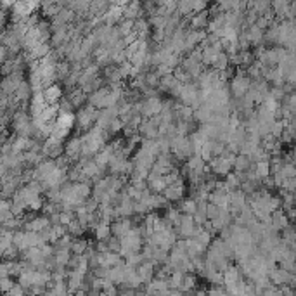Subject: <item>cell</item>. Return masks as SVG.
<instances>
[{
	"label": "cell",
	"instance_id": "1",
	"mask_svg": "<svg viewBox=\"0 0 296 296\" xmlns=\"http://www.w3.org/2000/svg\"><path fill=\"white\" fill-rule=\"evenodd\" d=\"M249 87H251V78L246 75H243V73H239V75L234 76L232 80V94L236 99H241L244 97L246 94H248Z\"/></svg>",
	"mask_w": 296,
	"mask_h": 296
},
{
	"label": "cell",
	"instance_id": "2",
	"mask_svg": "<svg viewBox=\"0 0 296 296\" xmlns=\"http://www.w3.org/2000/svg\"><path fill=\"white\" fill-rule=\"evenodd\" d=\"M161 109H163V101L159 97H156V95L147 97V101L140 103V113H142L144 116H147V118H151V116L154 115H159Z\"/></svg>",
	"mask_w": 296,
	"mask_h": 296
},
{
	"label": "cell",
	"instance_id": "3",
	"mask_svg": "<svg viewBox=\"0 0 296 296\" xmlns=\"http://www.w3.org/2000/svg\"><path fill=\"white\" fill-rule=\"evenodd\" d=\"M132 229H134V224H132V220L128 217H122L120 220H116V222H113V224H111L113 236H118L120 239H122L123 236H126V234L130 232Z\"/></svg>",
	"mask_w": 296,
	"mask_h": 296
},
{
	"label": "cell",
	"instance_id": "4",
	"mask_svg": "<svg viewBox=\"0 0 296 296\" xmlns=\"http://www.w3.org/2000/svg\"><path fill=\"white\" fill-rule=\"evenodd\" d=\"M82 146H83L82 137H73L64 144V153L71 159H78L82 156Z\"/></svg>",
	"mask_w": 296,
	"mask_h": 296
},
{
	"label": "cell",
	"instance_id": "5",
	"mask_svg": "<svg viewBox=\"0 0 296 296\" xmlns=\"http://www.w3.org/2000/svg\"><path fill=\"white\" fill-rule=\"evenodd\" d=\"M289 217H288V213H282L280 209H276L272 213V218H270V227H272L274 230H282L286 227V225H289Z\"/></svg>",
	"mask_w": 296,
	"mask_h": 296
},
{
	"label": "cell",
	"instance_id": "6",
	"mask_svg": "<svg viewBox=\"0 0 296 296\" xmlns=\"http://www.w3.org/2000/svg\"><path fill=\"white\" fill-rule=\"evenodd\" d=\"M44 94H45V97H47V103H49V104H59L63 92H61V87H59V85H54V83H52L51 87L45 88Z\"/></svg>",
	"mask_w": 296,
	"mask_h": 296
},
{
	"label": "cell",
	"instance_id": "7",
	"mask_svg": "<svg viewBox=\"0 0 296 296\" xmlns=\"http://www.w3.org/2000/svg\"><path fill=\"white\" fill-rule=\"evenodd\" d=\"M253 161L249 156H246V154H239V156H236V161H234V170L236 172H248L249 168H251Z\"/></svg>",
	"mask_w": 296,
	"mask_h": 296
},
{
	"label": "cell",
	"instance_id": "8",
	"mask_svg": "<svg viewBox=\"0 0 296 296\" xmlns=\"http://www.w3.org/2000/svg\"><path fill=\"white\" fill-rule=\"evenodd\" d=\"M178 209H180L182 213H189V215H194L197 209V201L194 199V197H191V199H184V201L178 205Z\"/></svg>",
	"mask_w": 296,
	"mask_h": 296
},
{
	"label": "cell",
	"instance_id": "9",
	"mask_svg": "<svg viewBox=\"0 0 296 296\" xmlns=\"http://www.w3.org/2000/svg\"><path fill=\"white\" fill-rule=\"evenodd\" d=\"M87 248H88V243L85 241V239H73L71 251L75 253V255H83Z\"/></svg>",
	"mask_w": 296,
	"mask_h": 296
},
{
	"label": "cell",
	"instance_id": "10",
	"mask_svg": "<svg viewBox=\"0 0 296 296\" xmlns=\"http://www.w3.org/2000/svg\"><path fill=\"white\" fill-rule=\"evenodd\" d=\"M208 14L206 12H203V11H199L196 14V16L192 17V26L194 28H205V26H208Z\"/></svg>",
	"mask_w": 296,
	"mask_h": 296
},
{
	"label": "cell",
	"instance_id": "11",
	"mask_svg": "<svg viewBox=\"0 0 296 296\" xmlns=\"http://www.w3.org/2000/svg\"><path fill=\"white\" fill-rule=\"evenodd\" d=\"M0 282H2V284H0V286H2V293H5V295L11 291L12 286L16 284V282L11 279V276H2V280H0Z\"/></svg>",
	"mask_w": 296,
	"mask_h": 296
},
{
	"label": "cell",
	"instance_id": "12",
	"mask_svg": "<svg viewBox=\"0 0 296 296\" xmlns=\"http://www.w3.org/2000/svg\"><path fill=\"white\" fill-rule=\"evenodd\" d=\"M24 291H26V289H24L23 286L19 284V282H16V284L11 288V291H9L7 295H11V296H21V295H24Z\"/></svg>",
	"mask_w": 296,
	"mask_h": 296
}]
</instances>
